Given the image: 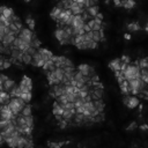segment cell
<instances>
[{
  "instance_id": "obj_1",
  "label": "cell",
  "mask_w": 148,
  "mask_h": 148,
  "mask_svg": "<svg viewBox=\"0 0 148 148\" xmlns=\"http://www.w3.org/2000/svg\"><path fill=\"white\" fill-rule=\"evenodd\" d=\"M125 79L128 81V80H132V79H138L140 77V68L136 64H127L126 67L121 71Z\"/></svg>"
},
{
  "instance_id": "obj_2",
  "label": "cell",
  "mask_w": 148,
  "mask_h": 148,
  "mask_svg": "<svg viewBox=\"0 0 148 148\" xmlns=\"http://www.w3.org/2000/svg\"><path fill=\"white\" fill-rule=\"evenodd\" d=\"M7 104H8L9 109L12 110L13 114L16 117L17 114L21 113L22 109L24 108V105H25L27 103H25L21 97H10V99H9V102H8Z\"/></svg>"
},
{
  "instance_id": "obj_3",
  "label": "cell",
  "mask_w": 148,
  "mask_h": 148,
  "mask_svg": "<svg viewBox=\"0 0 148 148\" xmlns=\"http://www.w3.org/2000/svg\"><path fill=\"white\" fill-rule=\"evenodd\" d=\"M123 102L124 104L128 108V109H134L139 105V98L136 97V95H132V94H127V95H124V98H123Z\"/></svg>"
},
{
  "instance_id": "obj_4",
  "label": "cell",
  "mask_w": 148,
  "mask_h": 148,
  "mask_svg": "<svg viewBox=\"0 0 148 148\" xmlns=\"http://www.w3.org/2000/svg\"><path fill=\"white\" fill-rule=\"evenodd\" d=\"M13 118H15V116L13 114L8 104H0V119L12 120Z\"/></svg>"
},
{
  "instance_id": "obj_5",
  "label": "cell",
  "mask_w": 148,
  "mask_h": 148,
  "mask_svg": "<svg viewBox=\"0 0 148 148\" xmlns=\"http://www.w3.org/2000/svg\"><path fill=\"white\" fill-rule=\"evenodd\" d=\"M21 39H23V40H25V42H28V43H30L31 42V39L34 38V36H35V34H34V30H31L30 28H22L21 30H20V32H18V35H17Z\"/></svg>"
},
{
  "instance_id": "obj_6",
  "label": "cell",
  "mask_w": 148,
  "mask_h": 148,
  "mask_svg": "<svg viewBox=\"0 0 148 148\" xmlns=\"http://www.w3.org/2000/svg\"><path fill=\"white\" fill-rule=\"evenodd\" d=\"M18 87H20V89H21L22 91L32 90V81H31V79H30L29 76L24 75V76L22 77V80H21V82H20Z\"/></svg>"
},
{
  "instance_id": "obj_7",
  "label": "cell",
  "mask_w": 148,
  "mask_h": 148,
  "mask_svg": "<svg viewBox=\"0 0 148 148\" xmlns=\"http://www.w3.org/2000/svg\"><path fill=\"white\" fill-rule=\"evenodd\" d=\"M84 23H86V22L83 21L81 14H76V15L73 14L72 17H71V23H69V25H71L72 28H75V27H83Z\"/></svg>"
},
{
  "instance_id": "obj_8",
  "label": "cell",
  "mask_w": 148,
  "mask_h": 148,
  "mask_svg": "<svg viewBox=\"0 0 148 148\" xmlns=\"http://www.w3.org/2000/svg\"><path fill=\"white\" fill-rule=\"evenodd\" d=\"M77 71H80L83 75H87V76H92L94 74H95V71H94V68L92 67H90L89 65H87V64H81V65H79V67L76 68Z\"/></svg>"
},
{
  "instance_id": "obj_9",
  "label": "cell",
  "mask_w": 148,
  "mask_h": 148,
  "mask_svg": "<svg viewBox=\"0 0 148 148\" xmlns=\"http://www.w3.org/2000/svg\"><path fill=\"white\" fill-rule=\"evenodd\" d=\"M44 59L42 58V56H40V53L38 52V51H36L34 54H32V60H31V65L32 66H35V67H42L43 65H44Z\"/></svg>"
},
{
  "instance_id": "obj_10",
  "label": "cell",
  "mask_w": 148,
  "mask_h": 148,
  "mask_svg": "<svg viewBox=\"0 0 148 148\" xmlns=\"http://www.w3.org/2000/svg\"><path fill=\"white\" fill-rule=\"evenodd\" d=\"M37 51L40 53V56H42V58L44 59V61H46V60H50V59L53 57V53H52L50 50H47V49H44V47H39V49H37Z\"/></svg>"
},
{
  "instance_id": "obj_11",
  "label": "cell",
  "mask_w": 148,
  "mask_h": 148,
  "mask_svg": "<svg viewBox=\"0 0 148 148\" xmlns=\"http://www.w3.org/2000/svg\"><path fill=\"white\" fill-rule=\"evenodd\" d=\"M109 67L114 72V71H120L121 68V59L120 58H116L113 60H111L109 62Z\"/></svg>"
},
{
  "instance_id": "obj_12",
  "label": "cell",
  "mask_w": 148,
  "mask_h": 148,
  "mask_svg": "<svg viewBox=\"0 0 148 148\" xmlns=\"http://www.w3.org/2000/svg\"><path fill=\"white\" fill-rule=\"evenodd\" d=\"M52 112H53L54 116H62L64 106H62L58 101H54V102H53V109H52Z\"/></svg>"
},
{
  "instance_id": "obj_13",
  "label": "cell",
  "mask_w": 148,
  "mask_h": 148,
  "mask_svg": "<svg viewBox=\"0 0 148 148\" xmlns=\"http://www.w3.org/2000/svg\"><path fill=\"white\" fill-rule=\"evenodd\" d=\"M15 37H16V35H15V34H13V32L5 34V36L2 37L1 43H2V44H5V45H10V44L13 43V40L15 39Z\"/></svg>"
},
{
  "instance_id": "obj_14",
  "label": "cell",
  "mask_w": 148,
  "mask_h": 148,
  "mask_svg": "<svg viewBox=\"0 0 148 148\" xmlns=\"http://www.w3.org/2000/svg\"><path fill=\"white\" fill-rule=\"evenodd\" d=\"M42 68H43L45 72H50V71H53V69L56 68V64H54V61H53L52 59H50V60H46V61L44 62V65L42 66Z\"/></svg>"
},
{
  "instance_id": "obj_15",
  "label": "cell",
  "mask_w": 148,
  "mask_h": 148,
  "mask_svg": "<svg viewBox=\"0 0 148 148\" xmlns=\"http://www.w3.org/2000/svg\"><path fill=\"white\" fill-rule=\"evenodd\" d=\"M120 7H124L125 9H132L135 7V0H121Z\"/></svg>"
},
{
  "instance_id": "obj_16",
  "label": "cell",
  "mask_w": 148,
  "mask_h": 148,
  "mask_svg": "<svg viewBox=\"0 0 148 148\" xmlns=\"http://www.w3.org/2000/svg\"><path fill=\"white\" fill-rule=\"evenodd\" d=\"M61 8H59L58 6H56V7H53L52 8V10L50 12V16H51V18L52 20H54V21H57L58 20V17H59V15H60V13H61Z\"/></svg>"
},
{
  "instance_id": "obj_17",
  "label": "cell",
  "mask_w": 148,
  "mask_h": 148,
  "mask_svg": "<svg viewBox=\"0 0 148 148\" xmlns=\"http://www.w3.org/2000/svg\"><path fill=\"white\" fill-rule=\"evenodd\" d=\"M119 87H120V90L123 92V95H127L130 94V89H128V81L125 79L123 80L121 82H119Z\"/></svg>"
},
{
  "instance_id": "obj_18",
  "label": "cell",
  "mask_w": 148,
  "mask_h": 148,
  "mask_svg": "<svg viewBox=\"0 0 148 148\" xmlns=\"http://www.w3.org/2000/svg\"><path fill=\"white\" fill-rule=\"evenodd\" d=\"M92 102H94V105H95V108L101 112V113H103V111H104V106H105V104H104V102H103V99L102 98H98V99H92Z\"/></svg>"
},
{
  "instance_id": "obj_19",
  "label": "cell",
  "mask_w": 148,
  "mask_h": 148,
  "mask_svg": "<svg viewBox=\"0 0 148 148\" xmlns=\"http://www.w3.org/2000/svg\"><path fill=\"white\" fill-rule=\"evenodd\" d=\"M10 99V95L5 91V90H1L0 91V104H7Z\"/></svg>"
},
{
  "instance_id": "obj_20",
  "label": "cell",
  "mask_w": 148,
  "mask_h": 148,
  "mask_svg": "<svg viewBox=\"0 0 148 148\" xmlns=\"http://www.w3.org/2000/svg\"><path fill=\"white\" fill-rule=\"evenodd\" d=\"M86 10L89 13V15H90L91 17L96 16V15L99 13V8H98V6H97V5H94V6H89L88 8H86Z\"/></svg>"
},
{
  "instance_id": "obj_21",
  "label": "cell",
  "mask_w": 148,
  "mask_h": 148,
  "mask_svg": "<svg viewBox=\"0 0 148 148\" xmlns=\"http://www.w3.org/2000/svg\"><path fill=\"white\" fill-rule=\"evenodd\" d=\"M14 14H15V13H14L13 8H9V7H6V6H2V13H1V15H3V16H5V17H7V18H10Z\"/></svg>"
},
{
  "instance_id": "obj_22",
  "label": "cell",
  "mask_w": 148,
  "mask_h": 148,
  "mask_svg": "<svg viewBox=\"0 0 148 148\" xmlns=\"http://www.w3.org/2000/svg\"><path fill=\"white\" fill-rule=\"evenodd\" d=\"M15 84H16L15 81H13V80H10V79H7V80L3 82V90L7 91V92H9V90H10Z\"/></svg>"
},
{
  "instance_id": "obj_23",
  "label": "cell",
  "mask_w": 148,
  "mask_h": 148,
  "mask_svg": "<svg viewBox=\"0 0 148 148\" xmlns=\"http://www.w3.org/2000/svg\"><path fill=\"white\" fill-rule=\"evenodd\" d=\"M25 103H29L30 101H31V97H32V92H31V90H27V91H22V94H21V96H20Z\"/></svg>"
},
{
  "instance_id": "obj_24",
  "label": "cell",
  "mask_w": 148,
  "mask_h": 148,
  "mask_svg": "<svg viewBox=\"0 0 148 148\" xmlns=\"http://www.w3.org/2000/svg\"><path fill=\"white\" fill-rule=\"evenodd\" d=\"M31 60H32V56L30 53H28L27 51H24L23 56H22V62L25 64V65H29L31 62Z\"/></svg>"
},
{
  "instance_id": "obj_25",
  "label": "cell",
  "mask_w": 148,
  "mask_h": 148,
  "mask_svg": "<svg viewBox=\"0 0 148 148\" xmlns=\"http://www.w3.org/2000/svg\"><path fill=\"white\" fill-rule=\"evenodd\" d=\"M32 109H31V105L29 104V103H27L25 105H24V108L22 109V111H21V114H23V116H30L32 112Z\"/></svg>"
},
{
  "instance_id": "obj_26",
  "label": "cell",
  "mask_w": 148,
  "mask_h": 148,
  "mask_svg": "<svg viewBox=\"0 0 148 148\" xmlns=\"http://www.w3.org/2000/svg\"><path fill=\"white\" fill-rule=\"evenodd\" d=\"M127 29H128V31H138V30H140L141 28H140V24L138 23V22H132V23H130L128 25H127Z\"/></svg>"
},
{
  "instance_id": "obj_27",
  "label": "cell",
  "mask_w": 148,
  "mask_h": 148,
  "mask_svg": "<svg viewBox=\"0 0 148 148\" xmlns=\"http://www.w3.org/2000/svg\"><path fill=\"white\" fill-rule=\"evenodd\" d=\"M138 66H139V68L141 69V68H147V65H148V59L147 58H142V59H139V60H136V62H135Z\"/></svg>"
},
{
  "instance_id": "obj_28",
  "label": "cell",
  "mask_w": 148,
  "mask_h": 148,
  "mask_svg": "<svg viewBox=\"0 0 148 148\" xmlns=\"http://www.w3.org/2000/svg\"><path fill=\"white\" fill-rule=\"evenodd\" d=\"M25 23L28 24V28H30L31 30L35 29V20L32 18L31 15H28V16H27V18H25Z\"/></svg>"
},
{
  "instance_id": "obj_29",
  "label": "cell",
  "mask_w": 148,
  "mask_h": 148,
  "mask_svg": "<svg viewBox=\"0 0 148 148\" xmlns=\"http://www.w3.org/2000/svg\"><path fill=\"white\" fill-rule=\"evenodd\" d=\"M92 31V40L99 43L102 42V36H101V31L99 30H91Z\"/></svg>"
},
{
  "instance_id": "obj_30",
  "label": "cell",
  "mask_w": 148,
  "mask_h": 148,
  "mask_svg": "<svg viewBox=\"0 0 148 148\" xmlns=\"http://www.w3.org/2000/svg\"><path fill=\"white\" fill-rule=\"evenodd\" d=\"M30 46H32V47H35V49H39V47H40V42H39V39L37 38L36 35H35L34 38L31 39V42H30Z\"/></svg>"
},
{
  "instance_id": "obj_31",
  "label": "cell",
  "mask_w": 148,
  "mask_h": 148,
  "mask_svg": "<svg viewBox=\"0 0 148 148\" xmlns=\"http://www.w3.org/2000/svg\"><path fill=\"white\" fill-rule=\"evenodd\" d=\"M136 127H138V124H136L135 121H133V123H131V124L127 126L126 130H127V131H133V130H135Z\"/></svg>"
},
{
  "instance_id": "obj_32",
  "label": "cell",
  "mask_w": 148,
  "mask_h": 148,
  "mask_svg": "<svg viewBox=\"0 0 148 148\" xmlns=\"http://www.w3.org/2000/svg\"><path fill=\"white\" fill-rule=\"evenodd\" d=\"M62 145H65V142H50V143H49L50 147H56V148L61 147Z\"/></svg>"
},
{
  "instance_id": "obj_33",
  "label": "cell",
  "mask_w": 148,
  "mask_h": 148,
  "mask_svg": "<svg viewBox=\"0 0 148 148\" xmlns=\"http://www.w3.org/2000/svg\"><path fill=\"white\" fill-rule=\"evenodd\" d=\"M120 59H121V62L123 64H130L131 62V59L127 56H123V57H120Z\"/></svg>"
},
{
  "instance_id": "obj_34",
  "label": "cell",
  "mask_w": 148,
  "mask_h": 148,
  "mask_svg": "<svg viewBox=\"0 0 148 148\" xmlns=\"http://www.w3.org/2000/svg\"><path fill=\"white\" fill-rule=\"evenodd\" d=\"M0 79H1V80H2L3 82H5V81H6L7 79H9V77H8V76H7L6 74H0Z\"/></svg>"
},
{
  "instance_id": "obj_35",
  "label": "cell",
  "mask_w": 148,
  "mask_h": 148,
  "mask_svg": "<svg viewBox=\"0 0 148 148\" xmlns=\"http://www.w3.org/2000/svg\"><path fill=\"white\" fill-rule=\"evenodd\" d=\"M140 128H141L142 131H146V130H148V125H141Z\"/></svg>"
},
{
  "instance_id": "obj_36",
  "label": "cell",
  "mask_w": 148,
  "mask_h": 148,
  "mask_svg": "<svg viewBox=\"0 0 148 148\" xmlns=\"http://www.w3.org/2000/svg\"><path fill=\"white\" fill-rule=\"evenodd\" d=\"M125 38H126V39H130V38H131V36H130V35H125Z\"/></svg>"
},
{
  "instance_id": "obj_37",
  "label": "cell",
  "mask_w": 148,
  "mask_h": 148,
  "mask_svg": "<svg viewBox=\"0 0 148 148\" xmlns=\"http://www.w3.org/2000/svg\"><path fill=\"white\" fill-rule=\"evenodd\" d=\"M145 30H146V31H148V23L146 24V27H145Z\"/></svg>"
},
{
  "instance_id": "obj_38",
  "label": "cell",
  "mask_w": 148,
  "mask_h": 148,
  "mask_svg": "<svg viewBox=\"0 0 148 148\" xmlns=\"http://www.w3.org/2000/svg\"><path fill=\"white\" fill-rule=\"evenodd\" d=\"M24 1H25V2H30L31 0H24Z\"/></svg>"
}]
</instances>
